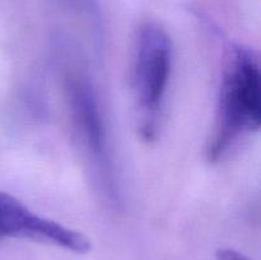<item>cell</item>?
Segmentation results:
<instances>
[{
    "mask_svg": "<svg viewBox=\"0 0 261 260\" xmlns=\"http://www.w3.org/2000/svg\"><path fill=\"white\" fill-rule=\"evenodd\" d=\"M60 2L66 5L69 9L83 15L84 19L92 25V30L94 32V40L98 42V40H101L102 24L97 0H60Z\"/></svg>",
    "mask_w": 261,
    "mask_h": 260,
    "instance_id": "cell-5",
    "label": "cell"
},
{
    "mask_svg": "<svg viewBox=\"0 0 261 260\" xmlns=\"http://www.w3.org/2000/svg\"><path fill=\"white\" fill-rule=\"evenodd\" d=\"M216 260H250L240 251L233 249H219L216 254Z\"/></svg>",
    "mask_w": 261,
    "mask_h": 260,
    "instance_id": "cell-6",
    "label": "cell"
},
{
    "mask_svg": "<svg viewBox=\"0 0 261 260\" xmlns=\"http://www.w3.org/2000/svg\"><path fill=\"white\" fill-rule=\"evenodd\" d=\"M74 129L88 155L103 193L111 203H120V191L110 155L106 119L96 88L87 76L71 74L66 81Z\"/></svg>",
    "mask_w": 261,
    "mask_h": 260,
    "instance_id": "cell-3",
    "label": "cell"
},
{
    "mask_svg": "<svg viewBox=\"0 0 261 260\" xmlns=\"http://www.w3.org/2000/svg\"><path fill=\"white\" fill-rule=\"evenodd\" d=\"M3 237L35 240L74 254H87L91 250V241L81 232L35 213L5 193H0V239Z\"/></svg>",
    "mask_w": 261,
    "mask_h": 260,
    "instance_id": "cell-4",
    "label": "cell"
},
{
    "mask_svg": "<svg viewBox=\"0 0 261 260\" xmlns=\"http://www.w3.org/2000/svg\"><path fill=\"white\" fill-rule=\"evenodd\" d=\"M260 64L252 48L232 45L219 84L216 124L206 145L209 162L221 161L244 135L260 127Z\"/></svg>",
    "mask_w": 261,
    "mask_h": 260,
    "instance_id": "cell-1",
    "label": "cell"
},
{
    "mask_svg": "<svg viewBox=\"0 0 261 260\" xmlns=\"http://www.w3.org/2000/svg\"><path fill=\"white\" fill-rule=\"evenodd\" d=\"M172 69V42L154 23L140 25L135 36L132 91L139 137L150 143L160 132L161 111Z\"/></svg>",
    "mask_w": 261,
    "mask_h": 260,
    "instance_id": "cell-2",
    "label": "cell"
}]
</instances>
